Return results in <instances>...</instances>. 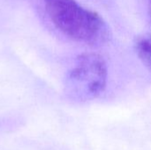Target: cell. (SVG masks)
Listing matches in <instances>:
<instances>
[{"mask_svg":"<svg viewBox=\"0 0 151 150\" xmlns=\"http://www.w3.org/2000/svg\"><path fill=\"white\" fill-rule=\"evenodd\" d=\"M135 50L142 64L151 72V38L142 37L138 39Z\"/></svg>","mask_w":151,"mask_h":150,"instance_id":"3957f363","label":"cell"},{"mask_svg":"<svg viewBox=\"0 0 151 150\" xmlns=\"http://www.w3.org/2000/svg\"><path fill=\"white\" fill-rule=\"evenodd\" d=\"M53 24L68 37L90 45L103 44L110 37L104 19L75 0H44Z\"/></svg>","mask_w":151,"mask_h":150,"instance_id":"6da1fadb","label":"cell"},{"mask_svg":"<svg viewBox=\"0 0 151 150\" xmlns=\"http://www.w3.org/2000/svg\"><path fill=\"white\" fill-rule=\"evenodd\" d=\"M150 14H151V0H150Z\"/></svg>","mask_w":151,"mask_h":150,"instance_id":"277c9868","label":"cell"},{"mask_svg":"<svg viewBox=\"0 0 151 150\" xmlns=\"http://www.w3.org/2000/svg\"><path fill=\"white\" fill-rule=\"evenodd\" d=\"M108 70L104 57L96 53H86L77 58L67 79L69 94L74 99L87 102L97 98L105 89Z\"/></svg>","mask_w":151,"mask_h":150,"instance_id":"7a4b0ae2","label":"cell"}]
</instances>
